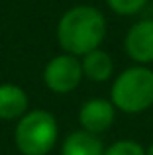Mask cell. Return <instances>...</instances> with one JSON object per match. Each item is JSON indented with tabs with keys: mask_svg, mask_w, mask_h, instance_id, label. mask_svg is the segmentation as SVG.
Listing matches in <instances>:
<instances>
[{
	"mask_svg": "<svg viewBox=\"0 0 153 155\" xmlns=\"http://www.w3.org/2000/svg\"><path fill=\"white\" fill-rule=\"evenodd\" d=\"M106 30V18L98 8L90 4H76L59 18L55 35L63 53L83 57L102 45Z\"/></svg>",
	"mask_w": 153,
	"mask_h": 155,
	"instance_id": "cell-1",
	"label": "cell"
},
{
	"mask_svg": "<svg viewBox=\"0 0 153 155\" xmlns=\"http://www.w3.org/2000/svg\"><path fill=\"white\" fill-rule=\"evenodd\" d=\"M110 102L124 114H142L153 106V69L147 65L128 67L114 79Z\"/></svg>",
	"mask_w": 153,
	"mask_h": 155,
	"instance_id": "cell-2",
	"label": "cell"
},
{
	"mask_svg": "<svg viewBox=\"0 0 153 155\" xmlns=\"http://www.w3.org/2000/svg\"><path fill=\"white\" fill-rule=\"evenodd\" d=\"M57 140V118L47 110H28L14 130V143L22 155H47Z\"/></svg>",
	"mask_w": 153,
	"mask_h": 155,
	"instance_id": "cell-3",
	"label": "cell"
},
{
	"mask_svg": "<svg viewBox=\"0 0 153 155\" xmlns=\"http://www.w3.org/2000/svg\"><path fill=\"white\" fill-rule=\"evenodd\" d=\"M84 79L80 57L71 53H59L47 61L43 69V83L55 94H69Z\"/></svg>",
	"mask_w": 153,
	"mask_h": 155,
	"instance_id": "cell-4",
	"label": "cell"
},
{
	"mask_svg": "<svg viewBox=\"0 0 153 155\" xmlns=\"http://www.w3.org/2000/svg\"><path fill=\"white\" fill-rule=\"evenodd\" d=\"M124 49L135 65L153 63V20H138L132 24L124 38Z\"/></svg>",
	"mask_w": 153,
	"mask_h": 155,
	"instance_id": "cell-5",
	"label": "cell"
},
{
	"mask_svg": "<svg viewBox=\"0 0 153 155\" xmlns=\"http://www.w3.org/2000/svg\"><path fill=\"white\" fill-rule=\"evenodd\" d=\"M116 120V108L106 98H88L84 100L79 110V124L80 130L100 136L108 132Z\"/></svg>",
	"mask_w": 153,
	"mask_h": 155,
	"instance_id": "cell-6",
	"label": "cell"
},
{
	"mask_svg": "<svg viewBox=\"0 0 153 155\" xmlns=\"http://www.w3.org/2000/svg\"><path fill=\"white\" fill-rule=\"evenodd\" d=\"M30 110V98L18 84L0 83V120H20Z\"/></svg>",
	"mask_w": 153,
	"mask_h": 155,
	"instance_id": "cell-7",
	"label": "cell"
},
{
	"mask_svg": "<svg viewBox=\"0 0 153 155\" xmlns=\"http://www.w3.org/2000/svg\"><path fill=\"white\" fill-rule=\"evenodd\" d=\"M80 67H83L84 79L92 81V83H106L114 73V61H112L110 53L98 47L80 57Z\"/></svg>",
	"mask_w": 153,
	"mask_h": 155,
	"instance_id": "cell-8",
	"label": "cell"
},
{
	"mask_svg": "<svg viewBox=\"0 0 153 155\" xmlns=\"http://www.w3.org/2000/svg\"><path fill=\"white\" fill-rule=\"evenodd\" d=\"M104 143L98 136L86 130H75L63 140L61 155H102Z\"/></svg>",
	"mask_w": 153,
	"mask_h": 155,
	"instance_id": "cell-9",
	"label": "cell"
},
{
	"mask_svg": "<svg viewBox=\"0 0 153 155\" xmlns=\"http://www.w3.org/2000/svg\"><path fill=\"white\" fill-rule=\"evenodd\" d=\"M102 155H145V149H143L142 143H138L134 140H120L108 145V147H104Z\"/></svg>",
	"mask_w": 153,
	"mask_h": 155,
	"instance_id": "cell-10",
	"label": "cell"
},
{
	"mask_svg": "<svg viewBox=\"0 0 153 155\" xmlns=\"http://www.w3.org/2000/svg\"><path fill=\"white\" fill-rule=\"evenodd\" d=\"M149 0H106L108 8L118 16H134L145 8Z\"/></svg>",
	"mask_w": 153,
	"mask_h": 155,
	"instance_id": "cell-11",
	"label": "cell"
},
{
	"mask_svg": "<svg viewBox=\"0 0 153 155\" xmlns=\"http://www.w3.org/2000/svg\"><path fill=\"white\" fill-rule=\"evenodd\" d=\"M145 155H153V143H151V145H149V147H147V149H145Z\"/></svg>",
	"mask_w": 153,
	"mask_h": 155,
	"instance_id": "cell-12",
	"label": "cell"
}]
</instances>
